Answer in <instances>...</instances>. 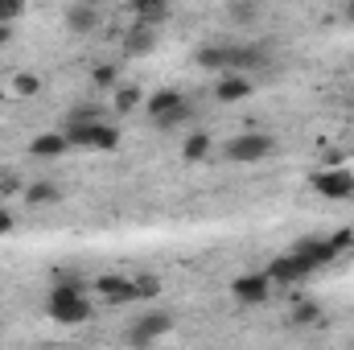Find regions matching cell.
<instances>
[{
	"mask_svg": "<svg viewBox=\"0 0 354 350\" xmlns=\"http://www.w3.org/2000/svg\"><path fill=\"white\" fill-rule=\"evenodd\" d=\"M87 284L79 280V276H58L54 280V288H50V297H46V313L58 322V326H83L95 317V309H91L87 293H83Z\"/></svg>",
	"mask_w": 354,
	"mask_h": 350,
	"instance_id": "1",
	"label": "cell"
},
{
	"mask_svg": "<svg viewBox=\"0 0 354 350\" xmlns=\"http://www.w3.org/2000/svg\"><path fill=\"white\" fill-rule=\"evenodd\" d=\"M145 116H149L157 128H174V124H181V120L189 116V103H185V95L177 87H161L145 99Z\"/></svg>",
	"mask_w": 354,
	"mask_h": 350,
	"instance_id": "2",
	"label": "cell"
},
{
	"mask_svg": "<svg viewBox=\"0 0 354 350\" xmlns=\"http://www.w3.org/2000/svg\"><path fill=\"white\" fill-rule=\"evenodd\" d=\"M227 161H235V165H256V161H264L276 153V136H268V132H243V136H235V140H227Z\"/></svg>",
	"mask_w": 354,
	"mask_h": 350,
	"instance_id": "3",
	"label": "cell"
},
{
	"mask_svg": "<svg viewBox=\"0 0 354 350\" xmlns=\"http://www.w3.org/2000/svg\"><path fill=\"white\" fill-rule=\"evenodd\" d=\"M231 297L239 305H264L268 297H272V276L268 272H243V276H235L231 280Z\"/></svg>",
	"mask_w": 354,
	"mask_h": 350,
	"instance_id": "4",
	"label": "cell"
},
{
	"mask_svg": "<svg viewBox=\"0 0 354 350\" xmlns=\"http://www.w3.org/2000/svg\"><path fill=\"white\" fill-rule=\"evenodd\" d=\"M174 330V317L169 313H145V317H136L132 326H128V342L132 347H149V342H157V338H165Z\"/></svg>",
	"mask_w": 354,
	"mask_h": 350,
	"instance_id": "5",
	"label": "cell"
},
{
	"mask_svg": "<svg viewBox=\"0 0 354 350\" xmlns=\"http://www.w3.org/2000/svg\"><path fill=\"white\" fill-rule=\"evenodd\" d=\"M309 185L330 198V202H342V198H354V174L351 169H322V174L309 177Z\"/></svg>",
	"mask_w": 354,
	"mask_h": 350,
	"instance_id": "6",
	"label": "cell"
},
{
	"mask_svg": "<svg viewBox=\"0 0 354 350\" xmlns=\"http://www.w3.org/2000/svg\"><path fill=\"white\" fill-rule=\"evenodd\" d=\"M95 293H99L107 305H128V301H136L132 276H120V272H103V276L95 280Z\"/></svg>",
	"mask_w": 354,
	"mask_h": 350,
	"instance_id": "7",
	"label": "cell"
},
{
	"mask_svg": "<svg viewBox=\"0 0 354 350\" xmlns=\"http://www.w3.org/2000/svg\"><path fill=\"white\" fill-rule=\"evenodd\" d=\"M313 268L301 260L297 252H284V256H276L272 268H268V276H272V284H297V280H305Z\"/></svg>",
	"mask_w": 354,
	"mask_h": 350,
	"instance_id": "8",
	"label": "cell"
},
{
	"mask_svg": "<svg viewBox=\"0 0 354 350\" xmlns=\"http://www.w3.org/2000/svg\"><path fill=\"white\" fill-rule=\"evenodd\" d=\"M252 75H243V71H223V79H218V87H214V99L218 103H243L248 95H252Z\"/></svg>",
	"mask_w": 354,
	"mask_h": 350,
	"instance_id": "9",
	"label": "cell"
},
{
	"mask_svg": "<svg viewBox=\"0 0 354 350\" xmlns=\"http://www.w3.org/2000/svg\"><path fill=\"white\" fill-rule=\"evenodd\" d=\"M288 252H297V256H301V260L309 264L313 272H317V268H326V264H334V260H338V248H334L330 239H301V243H292Z\"/></svg>",
	"mask_w": 354,
	"mask_h": 350,
	"instance_id": "10",
	"label": "cell"
},
{
	"mask_svg": "<svg viewBox=\"0 0 354 350\" xmlns=\"http://www.w3.org/2000/svg\"><path fill=\"white\" fill-rule=\"evenodd\" d=\"M153 50H157V29L132 21V29L124 33V54H128V58H145V54H153Z\"/></svg>",
	"mask_w": 354,
	"mask_h": 350,
	"instance_id": "11",
	"label": "cell"
},
{
	"mask_svg": "<svg viewBox=\"0 0 354 350\" xmlns=\"http://www.w3.org/2000/svg\"><path fill=\"white\" fill-rule=\"evenodd\" d=\"M62 153H71L66 132H41V136H33V145H29V157H37V161H58Z\"/></svg>",
	"mask_w": 354,
	"mask_h": 350,
	"instance_id": "12",
	"label": "cell"
},
{
	"mask_svg": "<svg viewBox=\"0 0 354 350\" xmlns=\"http://www.w3.org/2000/svg\"><path fill=\"white\" fill-rule=\"evenodd\" d=\"M174 4H177V0H132V17H136L140 25H153V29H161V25L169 21Z\"/></svg>",
	"mask_w": 354,
	"mask_h": 350,
	"instance_id": "13",
	"label": "cell"
},
{
	"mask_svg": "<svg viewBox=\"0 0 354 350\" xmlns=\"http://www.w3.org/2000/svg\"><path fill=\"white\" fill-rule=\"evenodd\" d=\"M264 66H268V54L260 46H231V71L252 75V71H264Z\"/></svg>",
	"mask_w": 354,
	"mask_h": 350,
	"instance_id": "14",
	"label": "cell"
},
{
	"mask_svg": "<svg viewBox=\"0 0 354 350\" xmlns=\"http://www.w3.org/2000/svg\"><path fill=\"white\" fill-rule=\"evenodd\" d=\"M25 202L29 206H54V202H62V185L58 181H33V185H25Z\"/></svg>",
	"mask_w": 354,
	"mask_h": 350,
	"instance_id": "15",
	"label": "cell"
},
{
	"mask_svg": "<svg viewBox=\"0 0 354 350\" xmlns=\"http://www.w3.org/2000/svg\"><path fill=\"white\" fill-rule=\"evenodd\" d=\"M87 149H95V153H115V149H120V128H115V124H103V120H95Z\"/></svg>",
	"mask_w": 354,
	"mask_h": 350,
	"instance_id": "16",
	"label": "cell"
},
{
	"mask_svg": "<svg viewBox=\"0 0 354 350\" xmlns=\"http://www.w3.org/2000/svg\"><path fill=\"white\" fill-rule=\"evenodd\" d=\"M99 25V12L91 8V4H75V8H66V29L71 33H91Z\"/></svg>",
	"mask_w": 354,
	"mask_h": 350,
	"instance_id": "17",
	"label": "cell"
},
{
	"mask_svg": "<svg viewBox=\"0 0 354 350\" xmlns=\"http://www.w3.org/2000/svg\"><path fill=\"white\" fill-rule=\"evenodd\" d=\"M198 66L202 71H231V46H206V50H198Z\"/></svg>",
	"mask_w": 354,
	"mask_h": 350,
	"instance_id": "18",
	"label": "cell"
},
{
	"mask_svg": "<svg viewBox=\"0 0 354 350\" xmlns=\"http://www.w3.org/2000/svg\"><path fill=\"white\" fill-rule=\"evenodd\" d=\"M111 107H115V116H128V111L145 107V91L140 87H115L111 91Z\"/></svg>",
	"mask_w": 354,
	"mask_h": 350,
	"instance_id": "19",
	"label": "cell"
},
{
	"mask_svg": "<svg viewBox=\"0 0 354 350\" xmlns=\"http://www.w3.org/2000/svg\"><path fill=\"white\" fill-rule=\"evenodd\" d=\"M206 153H210V136H206V132H189V136H185V145H181V157L194 165V161H202Z\"/></svg>",
	"mask_w": 354,
	"mask_h": 350,
	"instance_id": "20",
	"label": "cell"
},
{
	"mask_svg": "<svg viewBox=\"0 0 354 350\" xmlns=\"http://www.w3.org/2000/svg\"><path fill=\"white\" fill-rule=\"evenodd\" d=\"M37 91H41V79H37V75H29V71L12 75V83H8V95H17V99H33Z\"/></svg>",
	"mask_w": 354,
	"mask_h": 350,
	"instance_id": "21",
	"label": "cell"
},
{
	"mask_svg": "<svg viewBox=\"0 0 354 350\" xmlns=\"http://www.w3.org/2000/svg\"><path fill=\"white\" fill-rule=\"evenodd\" d=\"M132 284H136V301H149V297H157V293H161V276H153V272L132 276Z\"/></svg>",
	"mask_w": 354,
	"mask_h": 350,
	"instance_id": "22",
	"label": "cell"
},
{
	"mask_svg": "<svg viewBox=\"0 0 354 350\" xmlns=\"http://www.w3.org/2000/svg\"><path fill=\"white\" fill-rule=\"evenodd\" d=\"M227 12H231L235 21H243V25H248V21H256V17H260V0H227Z\"/></svg>",
	"mask_w": 354,
	"mask_h": 350,
	"instance_id": "23",
	"label": "cell"
},
{
	"mask_svg": "<svg viewBox=\"0 0 354 350\" xmlns=\"http://www.w3.org/2000/svg\"><path fill=\"white\" fill-rule=\"evenodd\" d=\"M91 83L103 87V91H115V83H120V66H111V62L95 66V71H91Z\"/></svg>",
	"mask_w": 354,
	"mask_h": 350,
	"instance_id": "24",
	"label": "cell"
},
{
	"mask_svg": "<svg viewBox=\"0 0 354 350\" xmlns=\"http://www.w3.org/2000/svg\"><path fill=\"white\" fill-rule=\"evenodd\" d=\"M322 317V305L317 301H301L297 309H292V326H313Z\"/></svg>",
	"mask_w": 354,
	"mask_h": 350,
	"instance_id": "25",
	"label": "cell"
},
{
	"mask_svg": "<svg viewBox=\"0 0 354 350\" xmlns=\"http://www.w3.org/2000/svg\"><path fill=\"white\" fill-rule=\"evenodd\" d=\"M21 12H25V0H0V21H4V25L21 21Z\"/></svg>",
	"mask_w": 354,
	"mask_h": 350,
	"instance_id": "26",
	"label": "cell"
},
{
	"mask_svg": "<svg viewBox=\"0 0 354 350\" xmlns=\"http://www.w3.org/2000/svg\"><path fill=\"white\" fill-rule=\"evenodd\" d=\"M330 243H334V248H338V256H342V252L354 243V231H338V235H330Z\"/></svg>",
	"mask_w": 354,
	"mask_h": 350,
	"instance_id": "27",
	"label": "cell"
},
{
	"mask_svg": "<svg viewBox=\"0 0 354 350\" xmlns=\"http://www.w3.org/2000/svg\"><path fill=\"white\" fill-rule=\"evenodd\" d=\"M8 231H12V214L0 206V235H8Z\"/></svg>",
	"mask_w": 354,
	"mask_h": 350,
	"instance_id": "28",
	"label": "cell"
},
{
	"mask_svg": "<svg viewBox=\"0 0 354 350\" xmlns=\"http://www.w3.org/2000/svg\"><path fill=\"white\" fill-rule=\"evenodd\" d=\"M8 42H12V25H4V21H0V46H8Z\"/></svg>",
	"mask_w": 354,
	"mask_h": 350,
	"instance_id": "29",
	"label": "cell"
},
{
	"mask_svg": "<svg viewBox=\"0 0 354 350\" xmlns=\"http://www.w3.org/2000/svg\"><path fill=\"white\" fill-rule=\"evenodd\" d=\"M342 21H346V25H354V0H346V8H342Z\"/></svg>",
	"mask_w": 354,
	"mask_h": 350,
	"instance_id": "30",
	"label": "cell"
},
{
	"mask_svg": "<svg viewBox=\"0 0 354 350\" xmlns=\"http://www.w3.org/2000/svg\"><path fill=\"white\" fill-rule=\"evenodd\" d=\"M4 95H8V87H4V83H0V103H4Z\"/></svg>",
	"mask_w": 354,
	"mask_h": 350,
	"instance_id": "31",
	"label": "cell"
}]
</instances>
